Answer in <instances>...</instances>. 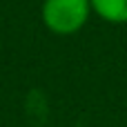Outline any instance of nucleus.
<instances>
[{"instance_id":"nucleus-1","label":"nucleus","mask_w":127,"mask_h":127,"mask_svg":"<svg viewBox=\"0 0 127 127\" xmlns=\"http://www.w3.org/2000/svg\"><path fill=\"white\" fill-rule=\"evenodd\" d=\"M40 13L45 27L51 33L71 36L87 25L92 4L89 0H45Z\"/></svg>"},{"instance_id":"nucleus-2","label":"nucleus","mask_w":127,"mask_h":127,"mask_svg":"<svg viewBox=\"0 0 127 127\" xmlns=\"http://www.w3.org/2000/svg\"><path fill=\"white\" fill-rule=\"evenodd\" d=\"M92 11L114 25H125L127 22V0H89Z\"/></svg>"}]
</instances>
